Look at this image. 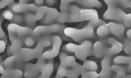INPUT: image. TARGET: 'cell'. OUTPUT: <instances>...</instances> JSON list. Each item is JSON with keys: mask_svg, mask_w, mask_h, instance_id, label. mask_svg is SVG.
Wrapping results in <instances>:
<instances>
[{"mask_svg": "<svg viewBox=\"0 0 131 78\" xmlns=\"http://www.w3.org/2000/svg\"><path fill=\"white\" fill-rule=\"evenodd\" d=\"M111 57L104 56L102 59L101 65V70L99 75V78H110L112 74L111 69Z\"/></svg>", "mask_w": 131, "mask_h": 78, "instance_id": "cell-12", "label": "cell"}, {"mask_svg": "<svg viewBox=\"0 0 131 78\" xmlns=\"http://www.w3.org/2000/svg\"><path fill=\"white\" fill-rule=\"evenodd\" d=\"M3 15L5 19H8V20L13 19V17L14 16L12 11H10L9 10H6L4 11L3 13Z\"/></svg>", "mask_w": 131, "mask_h": 78, "instance_id": "cell-32", "label": "cell"}, {"mask_svg": "<svg viewBox=\"0 0 131 78\" xmlns=\"http://www.w3.org/2000/svg\"><path fill=\"white\" fill-rule=\"evenodd\" d=\"M106 43L110 47L107 48L105 56L111 57L112 56L121 52L123 48V45L114 38H110L106 40Z\"/></svg>", "mask_w": 131, "mask_h": 78, "instance_id": "cell-11", "label": "cell"}, {"mask_svg": "<svg viewBox=\"0 0 131 78\" xmlns=\"http://www.w3.org/2000/svg\"><path fill=\"white\" fill-rule=\"evenodd\" d=\"M2 78H3V77H2Z\"/></svg>", "mask_w": 131, "mask_h": 78, "instance_id": "cell-41", "label": "cell"}, {"mask_svg": "<svg viewBox=\"0 0 131 78\" xmlns=\"http://www.w3.org/2000/svg\"><path fill=\"white\" fill-rule=\"evenodd\" d=\"M5 37V33L3 32L2 29L1 28V26H0V38H3Z\"/></svg>", "mask_w": 131, "mask_h": 78, "instance_id": "cell-36", "label": "cell"}, {"mask_svg": "<svg viewBox=\"0 0 131 78\" xmlns=\"http://www.w3.org/2000/svg\"><path fill=\"white\" fill-rule=\"evenodd\" d=\"M123 78H130V75H127V76H125Z\"/></svg>", "mask_w": 131, "mask_h": 78, "instance_id": "cell-40", "label": "cell"}, {"mask_svg": "<svg viewBox=\"0 0 131 78\" xmlns=\"http://www.w3.org/2000/svg\"><path fill=\"white\" fill-rule=\"evenodd\" d=\"M13 20L17 24L21 23L23 22V21L24 20L23 17L20 15H19L14 16Z\"/></svg>", "mask_w": 131, "mask_h": 78, "instance_id": "cell-34", "label": "cell"}, {"mask_svg": "<svg viewBox=\"0 0 131 78\" xmlns=\"http://www.w3.org/2000/svg\"><path fill=\"white\" fill-rule=\"evenodd\" d=\"M56 20L60 23L70 22V14L69 12H60L58 13Z\"/></svg>", "mask_w": 131, "mask_h": 78, "instance_id": "cell-25", "label": "cell"}, {"mask_svg": "<svg viewBox=\"0 0 131 78\" xmlns=\"http://www.w3.org/2000/svg\"><path fill=\"white\" fill-rule=\"evenodd\" d=\"M12 45L8 48L7 54L9 55H13L18 52L22 45V40L20 37H17L12 41Z\"/></svg>", "mask_w": 131, "mask_h": 78, "instance_id": "cell-18", "label": "cell"}, {"mask_svg": "<svg viewBox=\"0 0 131 78\" xmlns=\"http://www.w3.org/2000/svg\"><path fill=\"white\" fill-rule=\"evenodd\" d=\"M51 44V39L48 37H43L38 41L37 46L34 49H21L14 55L7 58L3 65L6 67H10L15 64L27 61L39 57L43 49Z\"/></svg>", "mask_w": 131, "mask_h": 78, "instance_id": "cell-1", "label": "cell"}, {"mask_svg": "<svg viewBox=\"0 0 131 78\" xmlns=\"http://www.w3.org/2000/svg\"><path fill=\"white\" fill-rule=\"evenodd\" d=\"M62 32L63 26L60 24H53L49 26H39L32 30L31 37L36 41L37 38L41 36L54 33H60Z\"/></svg>", "mask_w": 131, "mask_h": 78, "instance_id": "cell-7", "label": "cell"}, {"mask_svg": "<svg viewBox=\"0 0 131 78\" xmlns=\"http://www.w3.org/2000/svg\"><path fill=\"white\" fill-rule=\"evenodd\" d=\"M107 46L104 42L98 41L96 42L93 46V51L95 56L97 58H101L105 55Z\"/></svg>", "mask_w": 131, "mask_h": 78, "instance_id": "cell-15", "label": "cell"}, {"mask_svg": "<svg viewBox=\"0 0 131 78\" xmlns=\"http://www.w3.org/2000/svg\"><path fill=\"white\" fill-rule=\"evenodd\" d=\"M24 42L26 45L27 46H32L35 44L36 41L31 36H28L25 39Z\"/></svg>", "mask_w": 131, "mask_h": 78, "instance_id": "cell-30", "label": "cell"}, {"mask_svg": "<svg viewBox=\"0 0 131 78\" xmlns=\"http://www.w3.org/2000/svg\"><path fill=\"white\" fill-rule=\"evenodd\" d=\"M6 48V43L3 41H0V53H3Z\"/></svg>", "mask_w": 131, "mask_h": 78, "instance_id": "cell-35", "label": "cell"}, {"mask_svg": "<svg viewBox=\"0 0 131 78\" xmlns=\"http://www.w3.org/2000/svg\"><path fill=\"white\" fill-rule=\"evenodd\" d=\"M75 2L85 7L91 8L93 7H96L97 8H100L102 6L101 2L96 0H84V1H76Z\"/></svg>", "mask_w": 131, "mask_h": 78, "instance_id": "cell-21", "label": "cell"}, {"mask_svg": "<svg viewBox=\"0 0 131 78\" xmlns=\"http://www.w3.org/2000/svg\"><path fill=\"white\" fill-rule=\"evenodd\" d=\"M9 39L12 41L17 37L28 36L31 35L32 30L28 27H21L17 24H11L8 26Z\"/></svg>", "mask_w": 131, "mask_h": 78, "instance_id": "cell-8", "label": "cell"}, {"mask_svg": "<svg viewBox=\"0 0 131 78\" xmlns=\"http://www.w3.org/2000/svg\"><path fill=\"white\" fill-rule=\"evenodd\" d=\"M81 78H99V75L95 71H85L81 74Z\"/></svg>", "mask_w": 131, "mask_h": 78, "instance_id": "cell-27", "label": "cell"}, {"mask_svg": "<svg viewBox=\"0 0 131 78\" xmlns=\"http://www.w3.org/2000/svg\"><path fill=\"white\" fill-rule=\"evenodd\" d=\"M35 13L37 20L43 19V23L46 24L51 23L55 21L59 13L56 8L46 6L37 7Z\"/></svg>", "mask_w": 131, "mask_h": 78, "instance_id": "cell-6", "label": "cell"}, {"mask_svg": "<svg viewBox=\"0 0 131 78\" xmlns=\"http://www.w3.org/2000/svg\"><path fill=\"white\" fill-rule=\"evenodd\" d=\"M113 62L116 64H128L130 65V57L125 56H117L114 58Z\"/></svg>", "mask_w": 131, "mask_h": 78, "instance_id": "cell-24", "label": "cell"}, {"mask_svg": "<svg viewBox=\"0 0 131 78\" xmlns=\"http://www.w3.org/2000/svg\"><path fill=\"white\" fill-rule=\"evenodd\" d=\"M36 3H37V4H38V5H40L41 4H42L43 3V1H35Z\"/></svg>", "mask_w": 131, "mask_h": 78, "instance_id": "cell-39", "label": "cell"}, {"mask_svg": "<svg viewBox=\"0 0 131 78\" xmlns=\"http://www.w3.org/2000/svg\"><path fill=\"white\" fill-rule=\"evenodd\" d=\"M115 2V1H104L108 8L103 15L104 19L122 21L124 26L130 27V14H126L121 9L116 7Z\"/></svg>", "mask_w": 131, "mask_h": 78, "instance_id": "cell-3", "label": "cell"}, {"mask_svg": "<svg viewBox=\"0 0 131 78\" xmlns=\"http://www.w3.org/2000/svg\"><path fill=\"white\" fill-rule=\"evenodd\" d=\"M68 12L70 14V22L77 23L85 20L90 22L88 25L93 28L105 24L99 19L97 11L93 9H81L76 5L69 6Z\"/></svg>", "mask_w": 131, "mask_h": 78, "instance_id": "cell-2", "label": "cell"}, {"mask_svg": "<svg viewBox=\"0 0 131 78\" xmlns=\"http://www.w3.org/2000/svg\"><path fill=\"white\" fill-rule=\"evenodd\" d=\"M123 49L124 50L125 52L127 54H130V41L129 40H127L123 45Z\"/></svg>", "mask_w": 131, "mask_h": 78, "instance_id": "cell-31", "label": "cell"}, {"mask_svg": "<svg viewBox=\"0 0 131 78\" xmlns=\"http://www.w3.org/2000/svg\"><path fill=\"white\" fill-rule=\"evenodd\" d=\"M130 32H131V30H130V29H128V30L127 31V32H126V35H127V37L128 38V39L130 38V36H131Z\"/></svg>", "mask_w": 131, "mask_h": 78, "instance_id": "cell-37", "label": "cell"}, {"mask_svg": "<svg viewBox=\"0 0 131 78\" xmlns=\"http://www.w3.org/2000/svg\"><path fill=\"white\" fill-rule=\"evenodd\" d=\"M85 72L82 66L79 64H76L73 68L67 69L66 75L67 78H78L80 74Z\"/></svg>", "mask_w": 131, "mask_h": 78, "instance_id": "cell-16", "label": "cell"}, {"mask_svg": "<svg viewBox=\"0 0 131 78\" xmlns=\"http://www.w3.org/2000/svg\"><path fill=\"white\" fill-rule=\"evenodd\" d=\"M24 20L27 25L29 26H32L34 25L35 21L37 20V18L35 15L31 13H28L25 15Z\"/></svg>", "mask_w": 131, "mask_h": 78, "instance_id": "cell-26", "label": "cell"}, {"mask_svg": "<svg viewBox=\"0 0 131 78\" xmlns=\"http://www.w3.org/2000/svg\"><path fill=\"white\" fill-rule=\"evenodd\" d=\"M37 7L34 4H20L19 5H16L12 8V10L16 13H23L27 12V11H33L35 12Z\"/></svg>", "mask_w": 131, "mask_h": 78, "instance_id": "cell-17", "label": "cell"}, {"mask_svg": "<svg viewBox=\"0 0 131 78\" xmlns=\"http://www.w3.org/2000/svg\"><path fill=\"white\" fill-rule=\"evenodd\" d=\"M71 2V1H61L60 6L61 12H68L69 4Z\"/></svg>", "mask_w": 131, "mask_h": 78, "instance_id": "cell-29", "label": "cell"}, {"mask_svg": "<svg viewBox=\"0 0 131 78\" xmlns=\"http://www.w3.org/2000/svg\"><path fill=\"white\" fill-rule=\"evenodd\" d=\"M64 48L67 52L74 53L75 57L78 59L85 60L92 53V43L90 41L85 40L82 42L81 45L69 43Z\"/></svg>", "mask_w": 131, "mask_h": 78, "instance_id": "cell-4", "label": "cell"}, {"mask_svg": "<svg viewBox=\"0 0 131 78\" xmlns=\"http://www.w3.org/2000/svg\"><path fill=\"white\" fill-rule=\"evenodd\" d=\"M82 67L85 71H95L97 68V65L93 60H87L84 61Z\"/></svg>", "mask_w": 131, "mask_h": 78, "instance_id": "cell-23", "label": "cell"}, {"mask_svg": "<svg viewBox=\"0 0 131 78\" xmlns=\"http://www.w3.org/2000/svg\"><path fill=\"white\" fill-rule=\"evenodd\" d=\"M52 48L50 50L46 51L41 56L44 59H50L55 57L58 55L59 50L62 44V40L58 36H53L51 38Z\"/></svg>", "mask_w": 131, "mask_h": 78, "instance_id": "cell-10", "label": "cell"}, {"mask_svg": "<svg viewBox=\"0 0 131 78\" xmlns=\"http://www.w3.org/2000/svg\"><path fill=\"white\" fill-rule=\"evenodd\" d=\"M67 69L61 66V65H59L58 67L57 72V75L56 78H62L63 77L66 75Z\"/></svg>", "mask_w": 131, "mask_h": 78, "instance_id": "cell-28", "label": "cell"}, {"mask_svg": "<svg viewBox=\"0 0 131 78\" xmlns=\"http://www.w3.org/2000/svg\"><path fill=\"white\" fill-rule=\"evenodd\" d=\"M0 60H1V57H0ZM4 70V69L3 67V66L1 65V64H0V73H2Z\"/></svg>", "mask_w": 131, "mask_h": 78, "instance_id": "cell-38", "label": "cell"}, {"mask_svg": "<svg viewBox=\"0 0 131 78\" xmlns=\"http://www.w3.org/2000/svg\"><path fill=\"white\" fill-rule=\"evenodd\" d=\"M111 69L116 73L114 78H123L125 76V70L121 66L113 65L111 67Z\"/></svg>", "mask_w": 131, "mask_h": 78, "instance_id": "cell-22", "label": "cell"}, {"mask_svg": "<svg viewBox=\"0 0 131 78\" xmlns=\"http://www.w3.org/2000/svg\"><path fill=\"white\" fill-rule=\"evenodd\" d=\"M63 33L66 36L77 42L85 39L93 38L94 37L93 28L89 25L80 29L72 27H67L64 29Z\"/></svg>", "mask_w": 131, "mask_h": 78, "instance_id": "cell-5", "label": "cell"}, {"mask_svg": "<svg viewBox=\"0 0 131 78\" xmlns=\"http://www.w3.org/2000/svg\"><path fill=\"white\" fill-rule=\"evenodd\" d=\"M119 2V4L121 6L126 7V8H130V1H118Z\"/></svg>", "mask_w": 131, "mask_h": 78, "instance_id": "cell-33", "label": "cell"}, {"mask_svg": "<svg viewBox=\"0 0 131 78\" xmlns=\"http://www.w3.org/2000/svg\"><path fill=\"white\" fill-rule=\"evenodd\" d=\"M45 59L41 56L38 57L37 63L35 64H28L25 65V76L27 78L36 77L40 72L42 67L45 65Z\"/></svg>", "mask_w": 131, "mask_h": 78, "instance_id": "cell-9", "label": "cell"}, {"mask_svg": "<svg viewBox=\"0 0 131 78\" xmlns=\"http://www.w3.org/2000/svg\"><path fill=\"white\" fill-rule=\"evenodd\" d=\"M22 75V71L18 69H8L4 70L2 73L3 78H20Z\"/></svg>", "mask_w": 131, "mask_h": 78, "instance_id": "cell-19", "label": "cell"}, {"mask_svg": "<svg viewBox=\"0 0 131 78\" xmlns=\"http://www.w3.org/2000/svg\"><path fill=\"white\" fill-rule=\"evenodd\" d=\"M60 65L66 68H71L77 64L75 58L72 56H69L65 53H61L59 55Z\"/></svg>", "mask_w": 131, "mask_h": 78, "instance_id": "cell-14", "label": "cell"}, {"mask_svg": "<svg viewBox=\"0 0 131 78\" xmlns=\"http://www.w3.org/2000/svg\"><path fill=\"white\" fill-rule=\"evenodd\" d=\"M108 35L112 34L117 37H121L124 32L125 26L123 24L115 23H109L105 24Z\"/></svg>", "mask_w": 131, "mask_h": 78, "instance_id": "cell-13", "label": "cell"}, {"mask_svg": "<svg viewBox=\"0 0 131 78\" xmlns=\"http://www.w3.org/2000/svg\"><path fill=\"white\" fill-rule=\"evenodd\" d=\"M53 70V65L52 63H49L42 67L41 70V74L37 78H50Z\"/></svg>", "mask_w": 131, "mask_h": 78, "instance_id": "cell-20", "label": "cell"}]
</instances>
